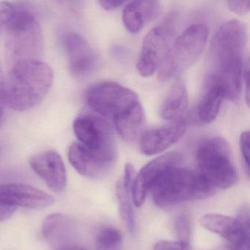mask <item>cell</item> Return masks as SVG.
Here are the masks:
<instances>
[{
  "label": "cell",
  "mask_w": 250,
  "mask_h": 250,
  "mask_svg": "<svg viewBox=\"0 0 250 250\" xmlns=\"http://www.w3.org/2000/svg\"><path fill=\"white\" fill-rule=\"evenodd\" d=\"M52 69L40 60H26L12 65L5 80L6 104L16 111L39 105L52 85Z\"/></svg>",
  "instance_id": "obj_2"
},
{
  "label": "cell",
  "mask_w": 250,
  "mask_h": 250,
  "mask_svg": "<svg viewBox=\"0 0 250 250\" xmlns=\"http://www.w3.org/2000/svg\"><path fill=\"white\" fill-rule=\"evenodd\" d=\"M208 38L205 23H196L186 28L172 42L159 67L158 77L167 82L190 67L204 51Z\"/></svg>",
  "instance_id": "obj_6"
},
{
  "label": "cell",
  "mask_w": 250,
  "mask_h": 250,
  "mask_svg": "<svg viewBox=\"0 0 250 250\" xmlns=\"http://www.w3.org/2000/svg\"><path fill=\"white\" fill-rule=\"evenodd\" d=\"M100 5L106 10H113L118 8L127 0H98Z\"/></svg>",
  "instance_id": "obj_29"
},
{
  "label": "cell",
  "mask_w": 250,
  "mask_h": 250,
  "mask_svg": "<svg viewBox=\"0 0 250 250\" xmlns=\"http://www.w3.org/2000/svg\"><path fill=\"white\" fill-rule=\"evenodd\" d=\"M1 120H2V119H0V125H1Z\"/></svg>",
  "instance_id": "obj_35"
},
{
  "label": "cell",
  "mask_w": 250,
  "mask_h": 250,
  "mask_svg": "<svg viewBox=\"0 0 250 250\" xmlns=\"http://www.w3.org/2000/svg\"><path fill=\"white\" fill-rule=\"evenodd\" d=\"M5 104V80L3 76L1 66H0V119H2Z\"/></svg>",
  "instance_id": "obj_28"
},
{
  "label": "cell",
  "mask_w": 250,
  "mask_h": 250,
  "mask_svg": "<svg viewBox=\"0 0 250 250\" xmlns=\"http://www.w3.org/2000/svg\"><path fill=\"white\" fill-rule=\"evenodd\" d=\"M66 217L61 214H52L47 216L42 225V234L45 239H52L57 235L64 225Z\"/></svg>",
  "instance_id": "obj_22"
},
{
  "label": "cell",
  "mask_w": 250,
  "mask_h": 250,
  "mask_svg": "<svg viewBox=\"0 0 250 250\" xmlns=\"http://www.w3.org/2000/svg\"><path fill=\"white\" fill-rule=\"evenodd\" d=\"M176 235L180 242L189 244L190 239V221L185 214H181L175 222Z\"/></svg>",
  "instance_id": "obj_23"
},
{
  "label": "cell",
  "mask_w": 250,
  "mask_h": 250,
  "mask_svg": "<svg viewBox=\"0 0 250 250\" xmlns=\"http://www.w3.org/2000/svg\"><path fill=\"white\" fill-rule=\"evenodd\" d=\"M242 81H244V83H245V90H246V92H245V95H246V101L248 105H249L250 104V62L249 60L245 62V67H244V71H243V79H242Z\"/></svg>",
  "instance_id": "obj_30"
},
{
  "label": "cell",
  "mask_w": 250,
  "mask_h": 250,
  "mask_svg": "<svg viewBox=\"0 0 250 250\" xmlns=\"http://www.w3.org/2000/svg\"><path fill=\"white\" fill-rule=\"evenodd\" d=\"M73 128L79 144L101 160L114 164L117 147L113 130L105 120L95 116H79L73 122Z\"/></svg>",
  "instance_id": "obj_8"
},
{
  "label": "cell",
  "mask_w": 250,
  "mask_h": 250,
  "mask_svg": "<svg viewBox=\"0 0 250 250\" xmlns=\"http://www.w3.org/2000/svg\"><path fill=\"white\" fill-rule=\"evenodd\" d=\"M59 2L62 3V4H68L71 3L73 0H57Z\"/></svg>",
  "instance_id": "obj_34"
},
{
  "label": "cell",
  "mask_w": 250,
  "mask_h": 250,
  "mask_svg": "<svg viewBox=\"0 0 250 250\" xmlns=\"http://www.w3.org/2000/svg\"><path fill=\"white\" fill-rule=\"evenodd\" d=\"M160 11L159 0H133L123 9V23L131 34H137Z\"/></svg>",
  "instance_id": "obj_18"
},
{
  "label": "cell",
  "mask_w": 250,
  "mask_h": 250,
  "mask_svg": "<svg viewBox=\"0 0 250 250\" xmlns=\"http://www.w3.org/2000/svg\"><path fill=\"white\" fill-rule=\"evenodd\" d=\"M7 55L13 64L26 60H39L43 52L42 31L35 15L15 10L4 27Z\"/></svg>",
  "instance_id": "obj_4"
},
{
  "label": "cell",
  "mask_w": 250,
  "mask_h": 250,
  "mask_svg": "<svg viewBox=\"0 0 250 250\" xmlns=\"http://www.w3.org/2000/svg\"><path fill=\"white\" fill-rule=\"evenodd\" d=\"M64 47L72 76L82 78L94 71L98 57L90 42L82 35L70 33L64 39Z\"/></svg>",
  "instance_id": "obj_11"
},
{
  "label": "cell",
  "mask_w": 250,
  "mask_h": 250,
  "mask_svg": "<svg viewBox=\"0 0 250 250\" xmlns=\"http://www.w3.org/2000/svg\"><path fill=\"white\" fill-rule=\"evenodd\" d=\"M189 104V95L183 82H176L161 104L159 114L161 118L168 121L180 120Z\"/></svg>",
  "instance_id": "obj_20"
},
{
  "label": "cell",
  "mask_w": 250,
  "mask_h": 250,
  "mask_svg": "<svg viewBox=\"0 0 250 250\" xmlns=\"http://www.w3.org/2000/svg\"><path fill=\"white\" fill-rule=\"evenodd\" d=\"M15 10L16 8L11 3L7 1H0V29L5 27Z\"/></svg>",
  "instance_id": "obj_27"
},
{
  "label": "cell",
  "mask_w": 250,
  "mask_h": 250,
  "mask_svg": "<svg viewBox=\"0 0 250 250\" xmlns=\"http://www.w3.org/2000/svg\"><path fill=\"white\" fill-rule=\"evenodd\" d=\"M135 176L133 166L130 164L126 165L123 177L119 181L116 187L119 214L131 233H133L135 230V212L132 206V189Z\"/></svg>",
  "instance_id": "obj_19"
},
{
  "label": "cell",
  "mask_w": 250,
  "mask_h": 250,
  "mask_svg": "<svg viewBox=\"0 0 250 250\" xmlns=\"http://www.w3.org/2000/svg\"><path fill=\"white\" fill-rule=\"evenodd\" d=\"M186 129V121L182 119L171 124L148 129L142 132L139 138L141 151L146 155L160 154L177 143Z\"/></svg>",
  "instance_id": "obj_14"
},
{
  "label": "cell",
  "mask_w": 250,
  "mask_h": 250,
  "mask_svg": "<svg viewBox=\"0 0 250 250\" xmlns=\"http://www.w3.org/2000/svg\"><path fill=\"white\" fill-rule=\"evenodd\" d=\"M56 250H88L82 247L73 245H62L56 248Z\"/></svg>",
  "instance_id": "obj_32"
},
{
  "label": "cell",
  "mask_w": 250,
  "mask_h": 250,
  "mask_svg": "<svg viewBox=\"0 0 250 250\" xmlns=\"http://www.w3.org/2000/svg\"><path fill=\"white\" fill-rule=\"evenodd\" d=\"M154 250H192L190 244L180 241H159L155 244Z\"/></svg>",
  "instance_id": "obj_25"
},
{
  "label": "cell",
  "mask_w": 250,
  "mask_h": 250,
  "mask_svg": "<svg viewBox=\"0 0 250 250\" xmlns=\"http://www.w3.org/2000/svg\"><path fill=\"white\" fill-rule=\"evenodd\" d=\"M200 224L208 231L228 241L232 248L249 243L250 230L238 218L208 213L201 217Z\"/></svg>",
  "instance_id": "obj_15"
},
{
  "label": "cell",
  "mask_w": 250,
  "mask_h": 250,
  "mask_svg": "<svg viewBox=\"0 0 250 250\" xmlns=\"http://www.w3.org/2000/svg\"><path fill=\"white\" fill-rule=\"evenodd\" d=\"M86 101L92 111L113 120L114 125L142 111L135 92L114 82H101L87 91Z\"/></svg>",
  "instance_id": "obj_5"
},
{
  "label": "cell",
  "mask_w": 250,
  "mask_h": 250,
  "mask_svg": "<svg viewBox=\"0 0 250 250\" xmlns=\"http://www.w3.org/2000/svg\"><path fill=\"white\" fill-rule=\"evenodd\" d=\"M227 7L232 13L245 16L250 12V0H227Z\"/></svg>",
  "instance_id": "obj_26"
},
{
  "label": "cell",
  "mask_w": 250,
  "mask_h": 250,
  "mask_svg": "<svg viewBox=\"0 0 250 250\" xmlns=\"http://www.w3.org/2000/svg\"><path fill=\"white\" fill-rule=\"evenodd\" d=\"M225 99L226 91L222 82L208 75L202 96L197 106V120L202 125L209 124L214 121Z\"/></svg>",
  "instance_id": "obj_16"
},
{
  "label": "cell",
  "mask_w": 250,
  "mask_h": 250,
  "mask_svg": "<svg viewBox=\"0 0 250 250\" xmlns=\"http://www.w3.org/2000/svg\"><path fill=\"white\" fill-rule=\"evenodd\" d=\"M0 201L7 207L43 209L54 203L51 195L41 189L22 184L0 185Z\"/></svg>",
  "instance_id": "obj_12"
},
{
  "label": "cell",
  "mask_w": 250,
  "mask_h": 250,
  "mask_svg": "<svg viewBox=\"0 0 250 250\" xmlns=\"http://www.w3.org/2000/svg\"><path fill=\"white\" fill-rule=\"evenodd\" d=\"M199 173L214 189H228L237 182L238 173L227 141L220 137L204 140L196 151Z\"/></svg>",
  "instance_id": "obj_7"
},
{
  "label": "cell",
  "mask_w": 250,
  "mask_h": 250,
  "mask_svg": "<svg viewBox=\"0 0 250 250\" xmlns=\"http://www.w3.org/2000/svg\"><path fill=\"white\" fill-rule=\"evenodd\" d=\"M70 164L82 176L98 178L110 171L113 164L107 163L79 144L73 143L68 150Z\"/></svg>",
  "instance_id": "obj_17"
},
{
  "label": "cell",
  "mask_w": 250,
  "mask_h": 250,
  "mask_svg": "<svg viewBox=\"0 0 250 250\" xmlns=\"http://www.w3.org/2000/svg\"><path fill=\"white\" fill-rule=\"evenodd\" d=\"M150 191L154 203L158 207L166 208L209 198L215 193L216 189L199 172L179 165L162 173Z\"/></svg>",
  "instance_id": "obj_3"
},
{
  "label": "cell",
  "mask_w": 250,
  "mask_h": 250,
  "mask_svg": "<svg viewBox=\"0 0 250 250\" xmlns=\"http://www.w3.org/2000/svg\"><path fill=\"white\" fill-rule=\"evenodd\" d=\"M247 42L246 25L236 19L222 24L211 41L208 76L222 82L229 101L238 99L242 91Z\"/></svg>",
  "instance_id": "obj_1"
},
{
  "label": "cell",
  "mask_w": 250,
  "mask_h": 250,
  "mask_svg": "<svg viewBox=\"0 0 250 250\" xmlns=\"http://www.w3.org/2000/svg\"><path fill=\"white\" fill-rule=\"evenodd\" d=\"M122 235L120 230L114 227L107 226L98 231L95 239V245L98 250H112L120 245Z\"/></svg>",
  "instance_id": "obj_21"
},
{
  "label": "cell",
  "mask_w": 250,
  "mask_h": 250,
  "mask_svg": "<svg viewBox=\"0 0 250 250\" xmlns=\"http://www.w3.org/2000/svg\"><path fill=\"white\" fill-rule=\"evenodd\" d=\"M232 248H233V250H250L249 243L245 244V245Z\"/></svg>",
  "instance_id": "obj_33"
},
{
  "label": "cell",
  "mask_w": 250,
  "mask_h": 250,
  "mask_svg": "<svg viewBox=\"0 0 250 250\" xmlns=\"http://www.w3.org/2000/svg\"><path fill=\"white\" fill-rule=\"evenodd\" d=\"M241 223L244 225L245 228L250 230V211L249 207H244L241 208L238 217Z\"/></svg>",
  "instance_id": "obj_31"
},
{
  "label": "cell",
  "mask_w": 250,
  "mask_h": 250,
  "mask_svg": "<svg viewBox=\"0 0 250 250\" xmlns=\"http://www.w3.org/2000/svg\"><path fill=\"white\" fill-rule=\"evenodd\" d=\"M33 171L53 192L60 193L67 186V174L63 159L53 150L42 151L29 159Z\"/></svg>",
  "instance_id": "obj_13"
},
{
  "label": "cell",
  "mask_w": 250,
  "mask_h": 250,
  "mask_svg": "<svg viewBox=\"0 0 250 250\" xmlns=\"http://www.w3.org/2000/svg\"><path fill=\"white\" fill-rule=\"evenodd\" d=\"M240 148L242 152V160L244 162L245 170L247 174L250 176V132L245 131L242 132L240 136Z\"/></svg>",
  "instance_id": "obj_24"
},
{
  "label": "cell",
  "mask_w": 250,
  "mask_h": 250,
  "mask_svg": "<svg viewBox=\"0 0 250 250\" xmlns=\"http://www.w3.org/2000/svg\"><path fill=\"white\" fill-rule=\"evenodd\" d=\"M174 27L169 19L148 32L143 41L136 68L141 76H152L159 69L172 44Z\"/></svg>",
  "instance_id": "obj_9"
},
{
  "label": "cell",
  "mask_w": 250,
  "mask_h": 250,
  "mask_svg": "<svg viewBox=\"0 0 250 250\" xmlns=\"http://www.w3.org/2000/svg\"><path fill=\"white\" fill-rule=\"evenodd\" d=\"M182 157L178 153L171 152L159 156L145 165L134 178L132 185V202L139 208L143 205L147 193L154 182L167 169L182 164Z\"/></svg>",
  "instance_id": "obj_10"
}]
</instances>
